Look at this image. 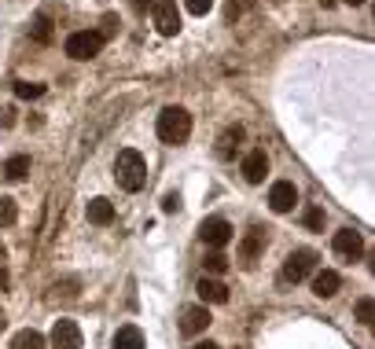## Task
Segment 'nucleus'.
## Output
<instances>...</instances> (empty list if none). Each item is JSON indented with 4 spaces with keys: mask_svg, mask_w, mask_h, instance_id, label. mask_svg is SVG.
I'll return each mask as SVG.
<instances>
[{
    "mask_svg": "<svg viewBox=\"0 0 375 349\" xmlns=\"http://www.w3.org/2000/svg\"><path fill=\"white\" fill-rule=\"evenodd\" d=\"M85 217H88V225H99V228H107L114 221V206L107 199H93L85 206Z\"/></svg>",
    "mask_w": 375,
    "mask_h": 349,
    "instance_id": "2eb2a0df",
    "label": "nucleus"
},
{
    "mask_svg": "<svg viewBox=\"0 0 375 349\" xmlns=\"http://www.w3.org/2000/svg\"><path fill=\"white\" fill-rule=\"evenodd\" d=\"M346 4H353V8H357V4H365V0H346Z\"/></svg>",
    "mask_w": 375,
    "mask_h": 349,
    "instance_id": "72a5a7b5",
    "label": "nucleus"
},
{
    "mask_svg": "<svg viewBox=\"0 0 375 349\" xmlns=\"http://www.w3.org/2000/svg\"><path fill=\"white\" fill-rule=\"evenodd\" d=\"M11 125H15V111L4 107V111H0V129H11Z\"/></svg>",
    "mask_w": 375,
    "mask_h": 349,
    "instance_id": "cd10ccee",
    "label": "nucleus"
},
{
    "mask_svg": "<svg viewBox=\"0 0 375 349\" xmlns=\"http://www.w3.org/2000/svg\"><path fill=\"white\" fill-rule=\"evenodd\" d=\"M353 313H357L360 324H372V320H375V305H372V298H357V309H353Z\"/></svg>",
    "mask_w": 375,
    "mask_h": 349,
    "instance_id": "b1692460",
    "label": "nucleus"
},
{
    "mask_svg": "<svg viewBox=\"0 0 375 349\" xmlns=\"http://www.w3.org/2000/svg\"><path fill=\"white\" fill-rule=\"evenodd\" d=\"M15 217H19L15 199H8V195H4V199H0V225H4V228H8V225H15Z\"/></svg>",
    "mask_w": 375,
    "mask_h": 349,
    "instance_id": "5701e85b",
    "label": "nucleus"
},
{
    "mask_svg": "<svg viewBox=\"0 0 375 349\" xmlns=\"http://www.w3.org/2000/svg\"><path fill=\"white\" fill-rule=\"evenodd\" d=\"M147 4H154V0H136V8H147Z\"/></svg>",
    "mask_w": 375,
    "mask_h": 349,
    "instance_id": "2f4dec72",
    "label": "nucleus"
},
{
    "mask_svg": "<svg viewBox=\"0 0 375 349\" xmlns=\"http://www.w3.org/2000/svg\"><path fill=\"white\" fill-rule=\"evenodd\" d=\"M4 287H8V268L0 265V291H4Z\"/></svg>",
    "mask_w": 375,
    "mask_h": 349,
    "instance_id": "c85d7f7f",
    "label": "nucleus"
},
{
    "mask_svg": "<svg viewBox=\"0 0 375 349\" xmlns=\"http://www.w3.org/2000/svg\"><path fill=\"white\" fill-rule=\"evenodd\" d=\"M114 177H118V188L140 191V188L147 184V162H144V154L133 151V147H122L118 159H114Z\"/></svg>",
    "mask_w": 375,
    "mask_h": 349,
    "instance_id": "f257e3e1",
    "label": "nucleus"
},
{
    "mask_svg": "<svg viewBox=\"0 0 375 349\" xmlns=\"http://www.w3.org/2000/svg\"><path fill=\"white\" fill-rule=\"evenodd\" d=\"M206 273H210V276H221V273H228V257H225L221 250H214L210 257H206Z\"/></svg>",
    "mask_w": 375,
    "mask_h": 349,
    "instance_id": "aec40b11",
    "label": "nucleus"
},
{
    "mask_svg": "<svg viewBox=\"0 0 375 349\" xmlns=\"http://www.w3.org/2000/svg\"><path fill=\"white\" fill-rule=\"evenodd\" d=\"M317 273V254L313 250H294L283 261V283H302Z\"/></svg>",
    "mask_w": 375,
    "mask_h": 349,
    "instance_id": "20e7f679",
    "label": "nucleus"
},
{
    "mask_svg": "<svg viewBox=\"0 0 375 349\" xmlns=\"http://www.w3.org/2000/svg\"><path fill=\"white\" fill-rule=\"evenodd\" d=\"M51 349H81V327L74 320H56V327H51Z\"/></svg>",
    "mask_w": 375,
    "mask_h": 349,
    "instance_id": "6e6552de",
    "label": "nucleus"
},
{
    "mask_svg": "<svg viewBox=\"0 0 375 349\" xmlns=\"http://www.w3.org/2000/svg\"><path fill=\"white\" fill-rule=\"evenodd\" d=\"M196 291H199L202 305H225L228 302V287H225L221 279H214V276H202Z\"/></svg>",
    "mask_w": 375,
    "mask_h": 349,
    "instance_id": "4468645a",
    "label": "nucleus"
},
{
    "mask_svg": "<svg viewBox=\"0 0 375 349\" xmlns=\"http://www.w3.org/2000/svg\"><path fill=\"white\" fill-rule=\"evenodd\" d=\"M4 324H8V320H4V313H0V331H4Z\"/></svg>",
    "mask_w": 375,
    "mask_h": 349,
    "instance_id": "f704fd0d",
    "label": "nucleus"
},
{
    "mask_svg": "<svg viewBox=\"0 0 375 349\" xmlns=\"http://www.w3.org/2000/svg\"><path fill=\"white\" fill-rule=\"evenodd\" d=\"M15 96H19V99H37V96H45V85H37V81H19V85H15Z\"/></svg>",
    "mask_w": 375,
    "mask_h": 349,
    "instance_id": "4be33fe9",
    "label": "nucleus"
},
{
    "mask_svg": "<svg viewBox=\"0 0 375 349\" xmlns=\"http://www.w3.org/2000/svg\"><path fill=\"white\" fill-rule=\"evenodd\" d=\"M331 247H335V254H339L342 261H357V257L365 254V239H360V232L342 228V232H335Z\"/></svg>",
    "mask_w": 375,
    "mask_h": 349,
    "instance_id": "0eeeda50",
    "label": "nucleus"
},
{
    "mask_svg": "<svg viewBox=\"0 0 375 349\" xmlns=\"http://www.w3.org/2000/svg\"><path fill=\"white\" fill-rule=\"evenodd\" d=\"M162 210H166V213H173V210H180V195H177V191H170V195L162 199Z\"/></svg>",
    "mask_w": 375,
    "mask_h": 349,
    "instance_id": "bb28decb",
    "label": "nucleus"
},
{
    "mask_svg": "<svg viewBox=\"0 0 375 349\" xmlns=\"http://www.w3.org/2000/svg\"><path fill=\"white\" fill-rule=\"evenodd\" d=\"M320 4H324V8H335V4H339V0H320Z\"/></svg>",
    "mask_w": 375,
    "mask_h": 349,
    "instance_id": "7c9ffc66",
    "label": "nucleus"
},
{
    "mask_svg": "<svg viewBox=\"0 0 375 349\" xmlns=\"http://www.w3.org/2000/svg\"><path fill=\"white\" fill-rule=\"evenodd\" d=\"M262 250H265V232L262 228H250L247 236H243V243H239V261L243 265H254L257 257H262Z\"/></svg>",
    "mask_w": 375,
    "mask_h": 349,
    "instance_id": "9b49d317",
    "label": "nucleus"
},
{
    "mask_svg": "<svg viewBox=\"0 0 375 349\" xmlns=\"http://www.w3.org/2000/svg\"><path fill=\"white\" fill-rule=\"evenodd\" d=\"M67 56L70 59H93V56H99V48H103V33L99 30H77V33H70L67 37Z\"/></svg>",
    "mask_w": 375,
    "mask_h": 349,
    "instance_id": "7ed1b4c3",
    "label": "nucleus"
},
{
    "mask_svg": "<svg viewBox=\"0 0 375 349\" xmlns=\"http://www.w3.org/2000/svg\"><path fill=\"white\" fill-rule=\"evenodd\" d=\"M191 349H221L217 342H199V346H191Z\"/></svg>",
    "mask_w": 375,
    "mask_h": 349,
    "instance_id": "c756f323",
    "label": "nucleus"
},
{
    "mask_svg": "<svg viewBox=\"0 0 375 349\" xmlns=\"http://www.w3.org/2000/svg\"><path fill=\"white\" fill-rule=\"evenodd\" d=\"M11 349H48V342H45V334L41 331H19L15 339H11Z\"/></svg>",
    "mask_w": 375,
    "mask_h": 349,
    "instance_id": "a211bd4d",
    "label": "nucleus"
},
{
    "mask_svg": "<svg viewBox=\"0 0 375 349\" xmlns=\"http://www.w3.org/2000/svg\"><path fill=\"white\" fill-rule=\"evenodd\" d=\"M239 170H243V180H247V184H262L265 173H269V159H265V151H262V147L247 151V159H243Z\"/></svg>",
    "mask_w": 375,
    "mask_h": 349,
    "instance_id": "9d476101",
    "label": "nucleus"
},
{
    "mask_svg": "<svg viewBox=\"0 0 375 349\" xmlns=\"http://www.w3.org/2000/svg\"><path fill=\"white\" fill-rule=\"evenodd\" d=\"M210 309L206 305H191V309H184V320H180V331L184 334H202L206 327H210Z\"/></svg>",
    "mask_w": 375,
    "mask_h": 349,
    "instance_id": "f8f14e48",
    "label": "nucleus"
},
{
    "mask_svg": "<svg viewBox=\"0 0 375 349\" xmlns=\"http://www.w3.org/2000/svg\"><path fill=\"white\" fill-rule=\"evenodd\" d=\"M184 8L191 11V15H206V11L214 8V0H184Z\"/></svg>",
    "mask_w": 375,
    "mask_h": 349,
    "instance_id": "393cba45",
    "label": "nucleus"
},
{
    "mask_svg": "<svg viewBox=\"0 0 375 349\" xmlns=\"http://www.w3.org/2000/svg\"><path fill=\"white\" fill-rule=\"evenodd\" d=\"M191 136V114L184 107H166L159 114V140L162 144H184Z\"/></svg>",
    "mask_w": 375,
    "mask_h": 349,
    "instance_id": "f03ea898",
    "label": "nucleus"
},
{
    "mask_svg": "<svg viewBox=\"0 0 375 349\" xmlns=\"http://www.w3.org/2000/svg\"><path fill=\"white\" fill-rule=\"evenodd\" d=\"M114 349H144V331H140L136 324L118 327V334H114Z\"/></svg>",
    "mask_w": 375,
    "mask_h": 349,
    "instance_id": "dca6fc26",
    "label": "nucleus"
},
{
    "mask_svg": "<svg viewBox=\"0 0 375 349\" xmlns=\"http://www.w3.org/2000/svg\"><path fill=\"white\" fill-rule=\"evenodd\" d=\"M151 15H154V26H159L162 37H177L180 33V8H177V0H154Z\"/></svg>",
    "mask_w": 375,
    "mask_h": 349,
    "instance_id": "39448f33",
    "label": "nucleus"
},
{
    "mask_svg": "<svg viewBox=\"0 0 375 349\" xmlns=\"http://www.w3.org/2000/svg\"><path fill=\"white\" fill-rule=\"evenodd\" d=\"M294 202H298L294 184H291V180H276L273 191H269V206H273V213H291Z\"/></svg>",
    "mask_w": 375,
    "mask_h": 349,
    "instance_id": "1a4fd4ad",
    "label": "nucleus"
},
{
    "mask_svg": "<svg viewBox=\"0 0 375 349\" xmlns=\"http://www.w3.org/2000/svg\"><path fill=\"white\" fill-rule=\"evenodd\" d=\"M4 254H8V250H4V243H0V261H4Z\"/></svg>",
    "mask_w": 375,
    "mask_h": 349,
    "instance_id": "473e14b6",
    "label": "nucleus"
},
{
    "mask_svg": "<svg viewBox=\"0 0 375 349\" xmlns=\"http://www.w3.org/2000/svg\"><path fill=\"white\" fill-rule=\"evenodd\" d=\"M302 221H305V228L324 232V210H320V206H309V210L302 213Z\"/></svg>",
    "mask_w": 375,
    "mask_h": 349,
    "instance_id": "412c9836",
    "label": "nucleus"
},
{
    "mask_svg": "<svg viewBox=\"0 0 375 349\" xmlns=\"http://www.w3.org/2000/svg\"><path fill=\"white\" fill-rule=\"evenodd\" d=\"M33 37H37V41H51V26H48V19H37V22H33Z\"/></svg>",
    "mask_w": 375,
    "mask_h": 349,
    "instance_id": "a878e982",
    "label": "nucleus"
},
{
    "mask_svg": "<svg viewBox=\"0 0 375 349\" xmlns=\"http://www.w3.org/2000/svg\"><path fill=\"white\" fill-rule=\"evenodd\" d=\"M26 173H30V154H11V159L4 162V177L8 180H22Z\"/></svg>",
    "mask_w": 375,
    "mask_h": 349,
    "instance_id": "6ab92c4d",
    "label": "nucleus"
},
{
    "mask_svg": "<svg viewBox=\"0 0 375 349\" xmlns=\"http://www.w3.org/2000/svg\"><path fill=\"white\" fill-rule=\"evenodd\" d=\"M199 239L206 243V247L221 250L232 243V225L225 221V217H206V221L199 225Z\"/></svg>",
    "mask_w": 375,
    "mask_h": 349,
    "instance_id": "423d86ee",
    "label": "nucleus"
},
{
    "mask_svg": "<svg viewBox=\"0 0 375 349\" xmlns=\"http://www.w3.org/2000/svg\"><path fill=\"white\" fill-rule=\"evenodd\" d=\"M342 287V276L335 273V268H320V273H313V294L317 298H335Z\"/></svg>",
    "mask_w": 375,
    "mask_h": 349,
    "instance_id": "ddd939ff",
    "label": "nucleus"
},
{
    "mask_svg": "<svg viewBox=\"0 0 375 349\" xmlns=\"http://www.w3.org/2000/svg\"><path fill=\"white\" fill-rule=\"evenodd\" d=\"M239 140H243V129L239 125H228L225 133L217 136V154H221V159H232L236 147H239Z\"/></svg>",
    "mask_w": 375,
    "mask_h": 349,
    "instance_id": "f3484780",
    "label": "nucleus"
}]
</instances>
